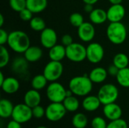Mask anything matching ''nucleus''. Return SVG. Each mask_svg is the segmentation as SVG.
<instances>
[{
    "instance_id": "obj_39",
    "label": "nucleus",
    "mask_w": 129,
    "mask_h": 128,
    "mask_svg": "<svg viewBox=\"0 0 129 128\" xmlns=\"http://www.w3.org/2000/svg\"><path fill=\"white\" fill-rule=\"evenodd\" d=\"M61 43L63 45H64L65 47H67L69 45H70L72 43H73V37L69 35V34H65L62 36L61 38Z\"/></svg>"
},
{
    "instance_id": "obj_37",
    "label": "nucleus",
    "mask_w": 129,
    "mask_h": 128,
    "mask_svg": "<svg viewBox=\"0 0 129 128\" xmlns=\"http://www.w3.org/2000/svg\"><path fill=\"white\" fill-rule=\"evenodd\" d=\"M33 13L29 9L26 8L19 12V16H20V18L23 21H30L32 20V18L33 17Z\"/></svg>"
},
{
    "instance_id": "obj_21",
    "label": "nucleus",
    "mask_w": 129,
    "mask_h": 128,
    "mask_svg": "<svg viewBox=\"0 0 129 128\" xmlns=\"http://www.w3.org/2000/svg\"><path fill=\"white\" fill-rule=\"evenodd\" d=\"M107 70L103 67H96L93 69L88 75L91 81L96 84H101L104 82L107 79Z\"/></svg>"
},
{
    "instance_id": "obj_28",
    "label": "nucleus",
    "mask_w": 129,
    "mask_h": 128,
    "mask_svg": "<svg viewBox=\"0 0 129 128\" xmlns=\"http://www.w3.org/2000/svg\"><path fill=\"white\" fill-rule=\"evenodd\" d=\"M113 64H114L119 69L126 68L128 66V57L124 53H119L116 54L113 60Z\"/></svg>"
},
{
    "instance_id": "obj_31",
    "label": "nucleus",
    "mask_w": 129,
    "mask_h": 128,
    "mask_svg": "<svg viewBox=\"0 0 129 128\" xmlns=\"http://www.w3.org/2000/svg\"><path fill=\"white\" fill-rule=\"evenodd\" d=\"M10 61V54L8 49L4 46H0V68L6 66Z\"/></svg>"
},
{
    "instance_id": "obj_35",
    "label": "nucleus",
    "mask_w": 129,
    "mask_h": 128,
    "mask_svg": "<svg viewBox=\"0 0 129 128\" xmlns=\"http://www.w3.org/2000/svg\"><path fill=\"white\" fill-rule=\"evenodd\" d=\"M107 128H128L127 122L122 119L119 118L115 121H111L108 124Z\"/></svg>"
},
{
    "instance_id": "obj_34",
    "label": "nucleus",
    "mask_w": 129,
    "mask_h": 128,
    "mask_svg": "<svg viewBox=\"0 0 129 128\" xmlns=\"http://www.w3.org/2000/svg\"><path fill=\"white\" fill-rule=\"evenodd\" d=\"M91 128H107V124L105 119L101 116L94 117L91 123Z\"/></svg>"
},
{
    "instance_id": "obj_36",
    "label": "nucleus",
    "mask_w": 129,
    "mask_h": 128,
    "mask_svg": "<svg viewBox=\"0 0 129 128\" xmlns=\"http://www.w3.org/2000/svg\"><path fill=\"white\" fill-rule=\"evenodd\" d=\"M33 110V116L36 119H41L44 116H45V109H44L42 106L39 105L32 109Z\"/></svg>"
},
{
    "instance_id": "obj_30",
    "label": "nucleus",
    "mask_w": 129,
    "mask_h": 128,
    "mask_svg": "<svg viewBox=\"0 0 129 128\" xmlns=\"http://www.w3.org/2000/svg\"><path fill=\"white\" fill-rule=\"evenodd\" d=\"M30 28L36 32H42L46 28L45 20L40 17H34L29 21Z\"/></svg>"
},
{
    "instance_id": "obj_44",
    "label": "nucleus",
    "mask_w": 129,
    "mask_h": 128,
    "mask_svg": "<svg viewBox=\"0 0 129 128\" xmlns=\"http://www.w3.org/2000/svg\"><path fill=\"white\" fill-rule=\"evenodd\" d=\"M110 2L112 5H117V4H122V0H109Z\"/></svg>"
},
{
    "instance_id": "obj_7",
    "label": "nucleus",
    "mask_w": 129,
    "mask_h": 128,
    "mask_svg": "<svg viewBox=\"0 0 129 128\" xmlns=\"http://www.w3.org/2000/svg\"><path fill=\"white\" fill-rule=\"evenodd\" d=\"M63 72V66L60 61L51 60L45 65L43 69V75L50 82L57 81L62 76Z\"/></svg>"
},
{
    "instance_id": "obj_46",
    "label": "nucleus",
    "mask_w": 129,
    "mask_h": 128,
    "mask_svg": "<svg viewBox=\"0 0 129 128\" xmlns=\"http://www.w3.org/2000/svg\"><path fill=\"white\" fill-rule=\"evenodd\" d=\"M4 21H5L4 17H3V15L1 14H0V27H1V28L2 27V26H3V24H4Z\"/></svg>"
},
{
    "instance_id": "obj_2",
    "label": "nucleus",
    "mask_w": 129,
    "mask_h": 128,
    "mask_svg": "<svg viewBox=\"0 0 129 128\" xmlns=\"http://www.w3.org/2000/svg\"><path fill=\"white\" fill-rule=\"evenodd\" d=\"M7 44L14 52L23 54L30 46V40L28 35L23 31L15 30L9 33Z\"/></svg>"
},
{
    "instance_id": "obj_12",
    "label": "nucleus",
    "mask_w": 129,
    "mask_h": 128,
    "mask_svg": "<svg viewBox=\"0 0 129 128\" xmlns=\"http://www.w3.org/2000/svg\"><path fill=\"white\" fill-rule=\"evenodd\" d=\"M40 42L42 47L47 49H50L57 45V35L54 29L51 28H45L41 32Z\"/></svg>"
},
{
    "instance_id": "obj_6",
    "label": "nucleus",
    "mask_w": 129,
    "mask_h": 128,
    "mask_svg": "<svg viewBox=\"0 0 129 128\" xmlns=\"http://www.w3.org/2000/svg\"><path fill=\"white\" fill-rule=\"evenodd\" d=\"M66 57L72 62L80 63L86 59V48L79 43L73 42L66 47Z\"/></svg>"
},
{
    "instance_id": "obj_9",
    "label": "nucleus",
    "mask_w": 129,
    "mask_h": 128,
    "mask_svg": "<svg viewBox=\"0 0 129 128\" xmlns=\"http://www.w3.org/2000/svg\"><path fill=\"white\" fill-rule=\"evenodd\" d=\"M32 108L25 103H19L14 106L11 118L20 124H24L30 121L33 118Z\"/></svg>"
},
{
    "instance_id": "obj_4",
    "label": "nucleus",
    "mask_w": 129,
    "mask_h": 128,
    "mask_svg": "<svg viewBox=\"0 0 129 128\" xmlns=\"http://www.w3.org/2000/svg\"><path fill=\"white\" fill-rule=\"evenodd\" d=\"M98 97L104 106L116 103L119 97V90L113 84H105L99 89Z\"/></svg>"
},
{
    "instance_id": "obj_42",
    "label": "nucleus",
    "mask_w": 129,
    "mask_h": 128,
    "mask_svg": "<svg viewBox=\"0 0 129 128\" xmlns=\"http://www.w3.org/2000/svg\"><path fill=\"white\" fill-rule=\"evenodd\" d=\"M93 10H94V8H93V5H91V4H85V7H84V11H85L86 13L90 14Z\"/></svg>"
},
{
    "instance_id": "obj_25",
    "label": "nucleus",
    "mask_w": 129,
    "mask_h": 128,
    "mask_svg": "<svg viewBox=\"0 0 129 128\" xmlns=\"http://www.w3.org/2000/svg\"><path fill=\"white\" fill-rule=\"evenodd\" d=\"M63 104L67 112H76L79 108V101L75 96L67 97L63 101Z\"/></svg>"
},
{
    "instance_id": "obj_10",
    "label": "nucleus",
    "mask_w": 129,
    "mask_h": 128,
    "mask_svg": "<svg viewBox=\"0 0 129 128\" xmlns=\"http://www.w3.org/2000/svg\"><path fill=\"white\" fill-rule=\"evenodd\" d=\"M104 57V49L98 42H91L86 47V59L91 63H100Z\"/></svg>"
},
{
    "instance_id": "obj_24",
    "label": "nucleus",
    "mask_w": 129,
    "mask_h": 128,
    "mask_svg": "<svg viewBox=\"0 0 129 128\" xmlns=\"http://www.w3.org/2000/svg\"><path fill=\"white\" fill-rule=\"evenodd\" d=\"M14 106L8 99H2L0 100V117L8 118L11 117Z\"/></svg>"
},
{
    "instance_id": "obj_23",
    "label": "nucleus",
    "mask_w": 129,
    "mask_h": 128,
    "mask_svg": "<svg viewBox=\"0 0 129 128\" xmlns=\"http://www.w3.org/2000/svg\"><path fill=\"white\" fill-rule=\"evenodd\" d=\"M48 6V0H26V8L33 14L42 12Z\"/></svg>"
},
{
    "instance_id": "obj_32",
    "label": "nucleus",
    "mask_w": 129,
    "mask_h": 128,
    "mask_svg": "<svg viewBox=\"0 0 129 128\" xmlns=\"http://www.w3.org/2000/svg\"><path fill=\"white\" fill-rule=\"evenodd\" d=\"M9 5L13 11L19 13L26 8V0H9Z\"/></svg>"
},
{
    "instance_id": "obj_8",
    "label": "nucleus",
    "mask_w": 129,
    "mask_h": 128,
    "mask_svg": "<svg viewBox=\"0 0 129 128\" xmlns=\"http://www.w3.org/2000/svg\"><path fill=\"white\" fill-rule=\"evenodd\" d=\"M67 112L63 103H51L45 109V118L51 122L59 121L65 116Z\"/></svg>"
},
{
    "instance_id": "obj_43",
    "label": "nucleus",
    "mask_w": 129,
    "mask_h": 128,
    "mask_svg": "<svg viewBox=\"0 0 129 128\" xmlns=\"http://www.w3.org/2000/svg\"><path fill=\"white\" fill-rule=\"evenodd\" d=\"M99 0H82V2L85 4H91V5H94L96 4Z\"/></svg>"
},
{
    "instance_id": "obj_47",
    "label": "nucleus",
    "mask_w": 129,
    "mask_h": 128,
    "mask_svg": "<svg viewBox=\"0 0 129 128\" xmlns=\"http://www.w3.org/2000/svg\"><path fill=\"white\" fill-rule=\"evenodd\" d=\"M36 128H48L46 127H45V126H39V127H37Z\"/></svg>"
},
{
    "instance_id": "obj_19",
    "label": "nucleus",
    "mask_w": 129,
    "mask_h": 128,
    "mask_svg": "<svg viewBox=\"0 0 129 128\" xmlns=\"http://www.w3.org/2000/svg\"><path fill=\"white\" fill-rule=\"evenodd\" d=\"M23 54L24 57L29 63H36L42 58L43 51L39 46H29Z\"/></svg>"
},
{
    "instance_id": "obj_29",
    "label": "nucleus",
    "mask_w": 129,
    "mask_h": 128,
    "mask_svg": "<svg viewBox=\"0 0 129 128\" xmlns=\"http://www.w3.org/2000/svg\"><path fill=\"white\" fill-rule=\"evenodd\" d=\"M87 116L81 112L76 113L72 118V124L75 128H85L88 125Z\"/></svg>"
},
{
    "instance_id": "obj_45",
    "label": "nucleus",
    "mask_w": 129,
    "mask_h": 128,
    "mask_svg": "<svg viewBox=\"0 0 129 128\" xmlns=\"http://www.w3.org/2000/svg\"><path fill=\"white\" fill-rule=\"evenodd\" d=\"M5 79V76L3 75V73L2 72H0V85L4 82Z\"/></svg>"
},
{
    "instance_id": "obj_15",
    "label": "nucleus",
    "mask_w": 129,
    "mask_h": 128,
    "mask_svg": "<svg viewBox=\"0 0 129 128\" xmlns=\"http://www.w3.org/2000/svg\"><path fill=\"white\" fill-rule=\"evenodd\" d=\"M103 112L104 116L110 121L119 119L122 118V109L121 106H119L116 103L104 105Z\"/></svg>"
},
{
    "instance_id": "obj_16",
    "label": "nucleus",
    "mask_w": 129,
    "mask_h": 128,
    "mask_svg": "<svg viewBox=\"0 0 129 128\" xmlns=\"http://www.w3.org/2000/svg\"><path fill=\"white\" fill-rule=\"evenodd\" d=\"M23 100L24 103L33 109L40 104L42 97L39 91L33 88L26 92V94H24Z\"/></svg>"
},
{
    "instance_id": "obj_18",
    "label": "nucleus",
    "mask_w": 129,
    "mask_h": 128,
    "mask_svg": "<svg viewBox=\"0 0 129 128\" xmlns=\"http://www.w3.org/2000/svg\"><path fill=\"white\" fill-rule=\"evenodd\" d=\"M101 103L98 96L88 95L85 97L82 103V108L87 112H94L100 108Z\"/></svg>"
},
{
    "instance_id": "obj_20",
    "label": "nucleus",
    "mask_w": 129,
    "mask_h": 128,
    "mask_svg": "<svg viewBox=\"0 0 129 128\" xmlns=\"http://www.w3.org/2000/svg\"><path fill=\"white\" fill-rule=\"evenodd\" d=\"M49 58L54 61H61L66 57V47L63 45H55L54 47L49 49L48 52Z\"/></svg>"
},
{
    "instance_id": "obj_27",
    "label": "nucleus",
    "mask_w": 129,
    "mask_h": 128,
    "mask_svg": "<svg viewBox=\"0 0 129 128\" xmlns=\"http://www.w3.org/2000/svg\"><path fill=\"white\" fill-rule=\"evenodd\" d=\"M48 81L47 80V78L43 74H39V75H36L32 78L31 85L33 89L40 91L47 86Z\"/></svg>"
},
{
    "instance_id": "obj_40",
    "label": "nucleus",
    "mask_w": 129,
    "mask_h": 128,
    "mask_svg": "<svg viewBox=\"0 0 129 128\" xmlns=\"http://www.w3.org/2000/svg\"><path fill=\"white\" fill-rule=\"evenodd\" d=\"M119 71V69L118 67H116L114 64H112L109 66L108 69H107V72H108V74L111 76H116L118 72Z\"/></svg>"
},
{
    "instance_id": "obj_11",
    "label": "nucleus",
    "mask_w": 129,
    "mask_h": 128,
    "mask_svg": "<svg viewBox=\"0 0 129 128\" xmlns=\"http://www.w3.org/2000/svg\"><path fill=\"white\" fill-rule=\"evenodd\" d=\"M29 62L25 57H17L11 64L12 71L20 78L26 79L29 76Z\"/></svg>"
},
{
    "instance_id": "obj_22",
    "label": "nucleus",
    "mask_w": 129,
    "mask_h": 128,
    "mask_svg": "<svg viewBox=\"0 0 129 128\" xmlns=\"http://www.w3.org/2000/svg\"><path fill=\"white\" fill-rule=\"evenodd\" d=\"M89 19L93 24L99 25L105 23L107 20V13L101 8H95L89 14Z\"/></svg>"
},
{
    "instance_id": "obj_26",
    "label": "nucleus",
    "mask_w": 129,
    "mask_h": 128,
    "mask_svg": "<svg viewBox=\"0 0 129 128\" xmlns=\"http://www.w3.org/2000/svg\"><path fill=\"white\" fill-rule=\"evenodd\" d=\"M118 84L123 88H129V67L119 69L116 76Z\"/></svg>"
},
{
    "instance_id": "obj_3",
    "label": "nucleus",
    "mask_w": 129,
    "mask_h": 128,
    "mask_svg": "<svg viewBox=\"0 0 129 128\" xmlns=\"http://www.w3.org/2000/svg\"><path fill=\"white\" fill-rule=\"evenodd\" d=\"M107 36L113 45H121L126 40L127 29L122 22L110 23L107 28Z\"/></svg>"
},
{
    "instance_id": "obj_13",
    "label": "nucleus",
    "mask_w": 129,
    "mask_h": 128,
    "mask_svg": "<svg viewBox=\"0 0 129 128\" xmlns=\"http://www.w3.org/2000/svg\"><path fill=\"white\" fill-rule=\"evenodd\" d=\"M78 35L84 42L91 41L95 36V28L91 22H84L78 27Z\"/></svg>"
},
{
    "instance_id": "obj_33",
    "label": "nucleus",
    "mask_w": 129,
    "mask_h": 128,
    "mask_svg": "<svg viewBox=\"0 0 129 128\" xmlns=\"http://www.w3.org/2000/svg\"><path fill=\"white\" fill-rule=\"evenodd\" d=\"M84 22V17L80 13L75 12L70 16V23L75 27H79Z\"/></svg>"
},
{
    "instance_id": "obj_17",
    "label": "nucleus",
    "mask_w": 129,
    "mask_h": 128,
    "mask_svg": "<svg viewBox=\"0 0 129 128\" xmlns=\"http://www.w3.org/2000/svg\"><path fill=\"white\" fill-rule=\"evenodd\" d=\"M2 90L8 94H13L18 91L20 88V82L17 78L14 77L5 78L4 82L0 85Z\"/></svg>"
},
{
    "instance_id": "obj_5",
    "label": "nucleus",
    "mask_w": 129,
    "mask_h": 128,
    "mask_svg": "<svg viewBox=\"0 0 129 128\" xmlns=\"http://www.w3.org/2000/svg\"><path fill=\"white\" fill-rule=\"evenodd\" d=\"M46 96L51 103H63L67 97V90L60 83L53 81L47 87Z\"/></svg>"
},
{
    "instance_id": "obj_41",
    "label": "nucleus",
    "mask_w": 129,
    "mask_h": 128,
    "mask_svg": "<svg viewBox=\"0 0 129 128\" xmlns=\"http://www.w3.org/2000/svg\"><path fill=\"white\" fill-rule=\"evenodd\" d=\"M6 128H22L21 127V124L19 123L18 121L12 119L11 121H10L8 124H7V127Z\"/></svg>"
},
{
    "instance_id": "obj_1",
    "label": "nucleus",
    "mask_w": 129,
    "mask_h": 128,
    "mask_svg": "<svg viewBox=\"0 0 129 128\" xmlns=\"http://www.w3.org/2000/svg\"><path fill=\"white\" fill-rule=\"evenodd\" d=\"M69 89L77 97H86L93 89V82L88 75L73 77L69 82Z\"/></svg>"
},
{
    "instance_id": "obj_38",
    "label": "nucleus",
    "mask_w": 129,
    "mask_h": 128,
    "mask_svg": "<svg viewBox=\"0 0 129 128\" xmlns=\"http://www.w3.org/2000/svg\"><path fill=\"white\" fill-rule=\"evenodd\" d=\"M9 33H8L4 29L0 28V45H5L8 42Z\"/></svg>"
},
{
    "instance_id": "obj_14",
    "label": "nucleus",
    "mask_w": 129,
    "mask_h": 128,
    "mask_svg": "<svg viewBox=\"0 0 129 128\" xmlns=\"http://www.w3.org/2000/svg\"><path fill=\"white\" fill-rule=\"evenodd\" d=\"M107 20L110 23L122 22L125 15V9L122 4L112 5L107 11Z\"/></svg>"
}]
</instances>
